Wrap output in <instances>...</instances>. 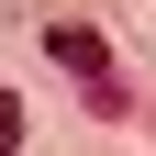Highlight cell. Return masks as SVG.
<instances>
[{
	"mask_svg": "<svg viewBox=\"0 0 156 156\" xmlns=\"http://www.w3.org/2000/svg\"><path fill=\"white\" fill-rule=\"evenodd\" d=\"M45 56H56L67 78H89V89H112V45H101L89 23H45Z\"/></svg>",
	"mask_w": 156,
	"mask_h": 156,
	"instance_id": "6da1fadb",
	"label": "cell"
},
{
	"mask_svg": "<svg viewBox=\"0 0 156 156\" xmlns=\"http://www.w3.org/2000/svg\"><path fill=\"white\" fill-rule=\"evenodd\" d=\"M23 145V101H11V89H0V156Z\"/></svg>",
	"mask_w": 156,
	"mask_h": 156,
	"instance_id": "7a4b0ae2",
	"label": "cell"
}]
</instances>
